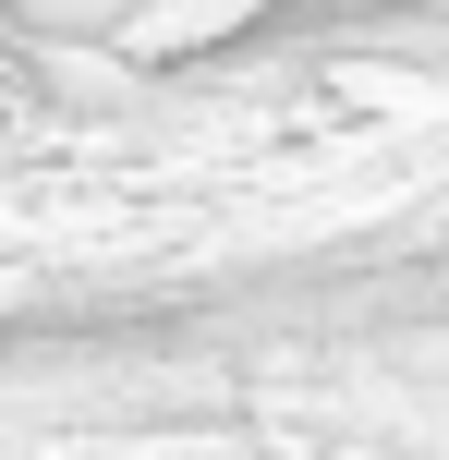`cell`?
I'll list each match as a JSON object with an SVG mask.
<instances>
[{
	"mask_svg": "<svg viewBox=\"0 0 449 460\" xmlns=\"http://www.w3.org/2000/svg\"><path fill=\"white\" fill-rule=\"evenodd\" d=\"M24 110H37V61H24V24L0 0V121H24Z\"/></svg>",
	"mask_w": 449,
	"mask_h": 460,
	"instance_id": "cell-1",
	"label": "cell"
}]
</instances>
